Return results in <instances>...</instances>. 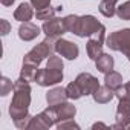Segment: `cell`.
I'll use <instances>...</instances> for the list:
<instances>
[{
    "label": "cell",
    "instance_id": "cell-1",
    "mask_svg": "<svg viewBox=\"0 0 130 130\" xmlns=\"http://www.w3.org/2000/svg\"><path fill=\"white\" fill-rule=\"evenodd\" d=\"M14 96L9 104V116L12 121L22 119L29 115V106H31V86L29 81L19 78L14 81Z\"/></svg>",
    "mask_w": 130,
    "mask_h": 130
},
{
    "label": "cell",
    "instance_id": "cell-2",
    "mask_svg": "<svg viewBox=\"0 0 130 130\" xmlns=\"http://www.w3.org/2000/svg\"><path fill=\"white\" fill-rule=\"evenodd\" d=\"M55 40H57V38L46 37L41 43H38L37 46H34V47L23 57V64H29V66L38 68L44 58H49V57L55 52Z\"/></svg>",
    "mask_w": 130,
    "mask_h": 130
},
{
    "label": "cell",
    "instance_id": "cell-3",
    "mask_svg": "<svg viewBox=\"0 0 130 130\" xmlns=\"http://www.w3.org/2000/svg\"><path fill=\"white\" fill-rule=\"evenodd\" d=\"M104 25H101L98 22L96 17L87 14V15H78V20H77V25H75V29L72 34H75L77 37L80 38H86V37H92L93 34H96Z\"/></svg>",
    "mask_w": 130,
    "mask_h": 130
},
{
    "label": "cell",
    "instance_id": "cell-4",
    "mask_svg": "<svg viewBox=\"0 0 130 130\" xmlns=\"http://www.w3.org/2000/svg\"><path fill=\"white\" fill-rule=\"evenodd\" d=\"M52 125H57V113H55V107L49 106L38 115L32 116L28 130H46L51 128Z\"/></svg>",
    "mask_w": 130,
    "mask_h": 130
},
{
    "label": "cell",
    "instance_id": "cell-5",
    "mask_svg": "<svg viewBox=\"0 0 130 130\" xmlns=\"http://www.w3.org/2000/svg\"><path fill=\"white\" fill-rule=\"evenodd\" d=\"M106 46L116 52H125L130 47V28L119 29L106 37Z\"/></svg>",
    "mask_w": 130,
    "mask_h": 130
},
{
    "label": "cell",
    "instance_id": "cell-6",
    "mask_svg": "<svg viewBox=\"0 0 130 130\" xmlns=\"http://www.w3.org/2000/svg\"><path fill=\"white\" fill-rule=\"evenodd\" d=\"M106 41V26H103L96 34H93L92 37H89V41L86 44V51H87V57L90 60H98L104 52H103V46Z\"/></svg>",
    "mask_w": 130,
    "mask_h": 130
},
{
    "label": "cell",
    "instance_id": "cell-7",
    "mask_svg": "<svg viewBox=\"0 0 130 130\" xmlns=\"http://www.w3.org/2000/svg\"><path fill=\"white\" fill-rule=\"evenodd\" d=\"M63 81V71L58 69H51V68H44V69H38L37 72V78L35 83L41 87H49V86H55L58 83Z\"/></svg>",
    "mask_w": 130,
    "mask_h": 130
},
{
    "label": "cell",
    "instance_id": "cell-8",
    "mask_svg": "<svg viewBox=\"0 0 130 130\" xmlns=\"http://www.w3.org/2000/svg\"><path fill=\"white\" fill-rule=\"evenodd\" d=\"M41 31L46 34V37H51V38H60L68 32L64 19H60V17H52L46 20L41 26Z\"/></svg>",
    "mask_w": 130,
    "mask_h": 130
},
{
    "label": "cell",
    "instance_id": "cell-9",
    "mask_svg": "<svg viewBox=\"0 0 130 130\" xmlns=\"http://www.w3.org/2000/svg\"><path fill=\"white\" fill-rule=\"evenodd\" d=\"M55 54H58L60 57L68 58V60H75V58H78L80 49H78L77 43L60 37L55 40Z\"/></svg>",
    "mask_w": 130,
    "mask_h": 130
},
{
    "label": "cell",
    "instance_id": "cell-10",
    "mask_svg": "<svg viewBox=\"0 0 130 130\" xmlns=\"http://www.w3.org/2000/svg\"><path fill=\"white\" fill-rule=\"evenodd\" d=\"M75 81L78 83V86H80V89H81V92H83V96L93 95L95 90L100 87L98 78L93 77V75L89 74V72H81V74L75 78Z\"/></svg>",
    "mask_w": 130,
    "mask_h": 130
},
{
    "label": "cell",
    "instance_id": "cell-11",
    "mask_svg": "<svg viewBox=\"0 0 130 130\" xmlns=\"http://www.w3.org/2000/svg\"><path fill=\"white\" fill-rule=\"evenodd\" d=\"M54 107H55V113H57V124L61 122V121H66V119H72L77 115L75 106L68 103V101H64L61 104H57Z\"/></svg>",
    "mask_w": 130,
    "mask_h": 130
},
{
    "label": "cell",
    "instance_id": "cell-12",
    "mask_svg": "<svg viewBox=\"0 0 130 130\" xmlns=\"http://www.w3.org/2000/svg\"><path fill=\"white\" fill-rule=\"evenodd\" d=\"M38 34H40V28L32 22H23L19 28V37L23 41H32L34 38L38 37Z\"/></svg>",
    "mask_w": 130,
    "mask_h": 130
},
{
    "label": "cell",
    "instance_id": "cell-13",
    "mask_svg": "<svg viewBox=\"0 0 130 130\" xmlns=\"http://www.w3.org/2000/svg\"><path fill=\"white\" fill-rule=\"evenodd\" d=\"M68 100H69V96H68L66 87H54L46 93L47 106H57V104H61V103L68 101Z\"/></svg>",
    "mask_w": 130,
    "mask_h": 130
},
{
    "label": "cell",
    "instance_id": "cell-14",
    "mask_svg": "<svg viewBox=\"0 0 130 130\" xmlns=\"http://www.w3.org/2000/svg\"><path fill=\"white\" fill-rule=\"evenodd\" d=\"M113 96H115V90H112L109 86H100L96 90H95V93L92 95V98H93V101L95 103H98V104H107V103H110L112 100H113Z\"/></svg>",
    "mask_w": 130,
    "mask_h": 130
},
{
    "label": "cell",
    "instance_id": "cell-15",
    "mask_svg": "<svg viewBox=\"0 0 130 130\" xmlns=\"http://www.w3.org/2000/svg\"><path fill=\"white\" fill-rule=\"evenodd\" d=\"M32 8H34V6H32L31 3H26V2L20 3L19 8L14 11V19H15L17 22H20V23L29 22V20L34 17V9H32Z\"/></svg>",
    "mask_w": 130,
    "mask_h": 130
},
{
    "label": "cell",
    "instance_id": "cell-16",
    "mask_svg": "<svg viewBox=\"0 0 130 130\" xmlns=\"http://www.w3.org/2000/svg\"><path fill=\"white\" fill-rule=\"evenodd\" d=\"M95 66L98 69V72L101 74H107L110 71H113V66H115V60L110 54H103L98 60H95Z\"/></svg>",
    "mask_w": 130,
    "mask_h": 130
},
{
    "label": "cell",
    "instance_id": "cell-17",
    "mask_svg": "<svg viewBox=\"0 0 130 130\" xmlns=\"http://www.w3.org/2000/svg\"><path fill=\"white\" fill-rule=\"evenodd\" d=\"M104 84L109 86L112 90L116 92L122 86V77H121V74L116 72V71H110V72L104 74Z\"/></svg>",
    "mask_w": 130,
    "mask_h": 130
},
{
    "label": "cell",
    "instance_id": "cell-18",
    "mask_svg": "<svg viewBox=\"0 0 130 130\" xmlns=\"http://www.w3.org/2000/svg\"><path fill=\"white\" fill-rule=\"evenodd\" d=\"M116 3H118V0H101L98 9L104 17L112 19L116 14Z\"/></svg>",
    "mask_w": 130,
    "mask_h": 130
},
{
    "label": "cell",
    "instance_id": "cell-19",
    "mask_svg": "<svg viewBox=\"0 0 130 130\" xmlns=\"http://www.w3.org/2000/svg\"><path fill=\"white\" fill-rule=\"evenodd\" d=\"M127 116H130V98H119L118 107H116V116H115V119L127 118Z\"/></svg>",
    "mask_w": 130,
    "mask_h": 130
},
{
    "label": "cell",
    "instance_id": "cell-20",
    "mask_svg": "<svg viewBox=\"0 0 130 130\" xmlns=\"http://www.w3.org/2000/svg\"><path fill=\"white\" fill-rule=\"evenodd\" d=\"M37 72H38V68H34V66H29V64H23L22 66V71H20V78L26 80V81H35L37 78Z\"/></svg>",
    "mask_w": 130,
    "mask_h": 130
},
{
    "label": "cell",
    "instance_id": "cell-21",
    "mask_svg": "<svg viewBox=\"0 0 130 130\" xmlns=\"http://www.w3.org/2000/svg\"><path fill=\"white\" fill-rule=\"evenodd\" d=\"M57 11H58V6H57V8H52V6L49 5L47 8L38 9V11L35 12V15H37V20H43V22H46V20L55 17V12H57Z\"/></svg>",
    "mask_w": 130,
    "mask_h": 130
},
{
    "label": "cell",
    "instance_id": "cell-22",
    "mask_svg": "<svg viewBox=\"0 0 130 130\" xmlns=\"http://www.w3.org/2000/svg\"><path fill=\"white\" fill-rule=\"evenodd\" d=\"M66 92H68L69 100H80V98L83 96V92H81V89H80V86H78L77 81L69 83V84L66 86Z\"/></svg>",
    "mask_w": 130,
    "mask_h": 130
},
{
    "label": "cell",
    "instance_id": "cell-23",
    "mask_svg": "<svg viewBox=\"0 0 130 130\" xmlns=\"http://www.w3.org/2000/svg\"><path fill=\"white\" fill-rule=\"evenodd\" d=\"M116 15L121 20H130V0H127L122 5L116 6Z\"/></svg>",
    "mask_w": 130,
    "mask_h": 130
},
{
    "label": "cell",
    "instance_id": "cell-24",
    "mask_svg": "<svg viewBox=\"0 0 130 130\" xmlns=\"http://www.w3.org/2000/svg\"><path fill=\"white\" fill-rule=\"evenodd\" d=\"M46 68H51V69H58V71H63V68H64V63H63V60L60 58V55L57 54V55H51L49 58H47V63H46Z\"/></svg>",
    "mask_w": 130,
    "mask_h": 130
},
{
    "label": "cell",
    "instance_id": "cell-25",
    "mask_svg": "<svg viewBox=\"0 0 130 130\" xmlns=\"http://www.w3.org/2000/svg\"><path fill=\"white\" fill-rule=\"evenodd\" d=\"M0 84H2V87H0V95H2V96H6V95L14 89V83H12L8 77H2Z\"/></svg>",
    "mask_w": 130,
    "mask_h": 130
},
{
    "label": "cell",
    "instance_id": "cell-26",
    "mask_svg": "<svg viewBox=\"0 0 130 130\" xmlns=\"http://www.w3.org/2000/svg\"><path fill=\"white\" fill-rule=\"evenodd\" d=\"M57 128L58 130H66V128H75V130H80V125L74 121V118L72 119H66V121H61V122H58L57 124Z\"/></svg>",
    "mask_w": 130,
    "mask_h": 130
},
{
    "label": "cell",
    "instance_id": "cell-27",
    "mask_svg": "<svg viewBox=\"0 0 130 130\" xmlns=\"http://www.w3.org/2000/svg\"><path fill=\"white\" fill-rule=\"evenodd\" d=\"M115 96L119 100V98H130V81H127L125 84H122L116 92H115Z\"/></svg>",
    "mask_w": 130,
    "mask_h": 130
},
{
    "label": "cell",
    "instance_id": "cell-28",
    "mask_svg": "<svg viewBox=\"0 0 130 130\" xmlns=\"http://www.w3.org/2000/svg\"><path fill=\"white\" fill-rule=\"evenodd\" d=\"M77 20H78V15H75V14H71V15L64 17V25H66L68 32H74L75 25H77Z\"/></svg>",
    "mask_w": 130,
    "mask_h": 130
},
{
    "label": "cell",
    "instance_id": "cell-29",
    "mask_svg": "<svg viewBox=\"0 0 130 130\" xmlns=\"http://www.w3.org/2000/svg\"><path fill=\"white\" fill-rule=\"evenodd\" d=\"M112 128H130V116L116 119V122L112 125Z\"/></svg>",
    "mask_w": 130,
    "mask_h": 130
},
{
    "label": "cell",
    "instance_id": "cell-30",
    "mask_svg": "<svg viewBox=\"0 0 130 130\" xmlns=\"http://www.w3.org/2000/svg\"><path fill=\"white\" fill-rule=\"evenodd\" d=\"M29 3L38 11V9H43V8H47L51 5V0H29Z\"/></svg>",
    "mask_w": 130,
    "mask_h": 130
},
{
    "label": "cell",
    "instance_id": "cell-31",
    "mask_svg": "<svg viewBox=\"0 0 130 130\" xmlns=\"http://www.w3.org/2000/svg\"><path fill=\"white\" fill-rule=\"evenodd\" d=\"M0 23H2V26H3V31H2V35H8V32L11 31V25H9V22L3 19L2 22H0Z\"/></svg>",
    "mask_w": 130,
    "mask_h": 130
},
{
    "label": "cell",
    "instance_id": "cell-32",
    "mask_svg": "<svg viewBox=\"0 0 130 130\" xmlns=\"http://www.w3.org/2000/svg\"><path fill=\"white\" fill-rule=\"evenodd\" d=\"M0 2H2L3 6H12V3L15 2V0H0Z\"/></svg>",
    "mask_w": 130,
    "mask_h": 130
},
{
    "label": "cell",
    "instance_id": "cell-33",
    "mask_svg": "<svg viewBox=\"0 0 130 130\" xmlns=\"http://www.w3.org/2000/svg\"><path fill=\"white\" fill-rule=\"evenodd\" d=\"M96 127H106V124H103V122H95V124L92 125V128H96Z\"/></svg>",
    "mask_w": 130,
    "mask_h": 130
},
{
    "label": "cell",
    "instance_id": "cell-34",
    "mask_svg": "<svg viewBox=\"0 0 130 130\" xmlns=\"http://www.w3.org/2000/svg\"><path fill=\"white\" fill-rule=\"evenodd\" d=\"M124 55H125V57H127V60L130 61V47H128V49H127V51L124 52Z\"/></svg>",
    "mask_w": 130,
    "mask_h": 130
}]
</instances>
